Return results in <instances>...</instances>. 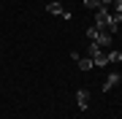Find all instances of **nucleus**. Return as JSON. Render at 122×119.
<instances>
[{
    "label": "nucleus",
    "mask_w": 122,
    "mask_h": 119,
    "mask_svg": "<svg viewBox=\"0 0 122 119\" xmlns=\"http://www.w3.org/2000/svg\"><path fill=\"white\" fill-rule=\"evenodd\" d=\"M46 14H57V16H62V14H65V8H62L60 3H46Z\"/></svg>",
    "instance_id": "obj_5"
},
{
    "label": "nucleus",
    "mask_w": 122,
    "mask_h": 119,
    "mask_svg": "<svg viewBox=\"0 0 122 119\" xmlns=\"http://www.w3.org/2000/svg\"><path fill=\"white\" fill-rule=\"evenodd\" d=\"M87 38H92V41H95V38H98V27H95V24H92V27H90V30H87Z\"/></svg>",
    "instance_id": "obj_11"
},
{
    "label": "nucleus",
    "mask_w": 122,
    "mask_h": 119,
    "mask_svg": "<svg viewBox=\"0 0 122 119\" xmlns=\"http://www.w3.org/2000/svg\"><path fill=\"white\" fill-rule=\"evenodd\" d=\"M109 3H114V0H100V5H103V8H109Z\"/></svg>",
    "instance_id": "obj_13"
},
{
    "label": "nucleus",
    "mask_w": 122,
    "mask_h": 119,
    "mask_svg": "<svg viewBox=\"0 0 122 119\" xmlns=\"http://www.w3.org/2000/svg\"><path fill=\"white\" fill-rule=\"evenodd\" d=\"M79 68L87 73V71H92V68H95V62H92V57H87V60H79Z\"/></svg>",
    "instance_id": "obj_6"
},
{
    "label": "nucleus",
    "mask_w": 122,
    "mask_h": 119,
    "mask_svg": "<svg viewBox=\"0 0 122 119\" xmlns=\"http://www.w3.org/2000/svg\"><path fill=\"white\" fill-rule=\"evenodd\" d=\"M119 81H122V76H119V73H109V79L103 81V92H109V89H114V87H117Z\"/></svg>",
    "instance_id": "obj_3"
},
{
    "label": "nucleus",
    "mask_w": 122,
    "mask_h": 119,
    "mask_svg": "<svg viewBox=\"0 0 122 119\" xmlns=\"http://www.w3.org/2000/svg\"><path fill=\"white\" fill-rule=\"evenodd\" d=\"M109 35H111V33H109V30H100V27H98V38H95V41H92V43H98L100 49H103V46H109V41H111Z\"/></svg>",
    "instance_id": "obj_4"
},
{
    "label": "nucleus",
    "mask_w": 122,
    "mask_h": 119,
    "mask_svg": "<svg viewBox=\"0 0 122 119\" xmlns=\"http://www.w3.org/2000/svg\"><path fill=\"white\" fill-rule=\"evenodd\" d=\"M84 8H92V11H98V8H100V0H84Z\"/></svg>",
    "instance_id": "obj_9"
},
{
    "label": "nucleus",
    "mask_w": 122,
    "mask_h": 119,
    "mask_svg": "<svg viewBox=\"0 0 122 119\" xmlns=\"http://www.w3.org/2000/svg\"><path fill=\"white\" fill-rule=\"evenodd\" d=\"M92 62H95V65H100V68H103V65H109V60H106V54H103V52H98L95 57H92Z\"/></svg>",
    "instance_id": "obj_7"
},
{
    "label": "nucleus",
    "mask_w": 122,
    "mask_h": 119,
    "mask_svg": "<svg viewBox=\"0 0 122 119\" xmlns=\"http://www.w3.org/2000/svg\"><path fill=\"white\" fill-rule=\"evenodd\" d=\"M114 8H117V14H122V0H114Z\"/></svg>",
    "instance_id": "obj_12"
},
{
    "label": "nucleus",
    "mask_w": 122,
    "mask_h": 119,
    "mask_svg": "<svg viewBox=\"0 0 122 119\" xmlns=\"http://www.w3.org/2000/svg\"><path fill=\"white\" fill-rule=\"evenodd\" d=\"M106 60H109V62H122V54H119V52H109Z\"/></svg>",
    "instance_id": "obj_8"
},
{
    "label": "nucleus",
    "mask_w": 122,
    "mask_h": 119,
    "mask_svg": "<svg viewBox=\"0 0 122 119\" xmlns=\"http://www.w3.org/2000/svg\"><path fill=\"white\" fill-rule=\"evenodd\" d=\"M98 52H103V49H100L98 43H90V57H95V54H98Z\"/></svg>",
    "instance_id": "obj_10"
},
{
    "label": "nucleus",
    "mask_w": 122,
    "mask_h": 119,
    "mask_svg": "<svg viewBox=\"0 0 122 119\" xmlns=\"http://www.w3.org/2000/svg\"><path fill=\"white\" fill-rule=\"evenodd\" d=\"M76 106L81 111H87V106H90V92H87V89H79V92H76Z\"/></svg>",
    "instance_id": "obj_2"
},
{
    "label": "nucleus",
    "mask_w": 122,
    "mask_h": 119,
    "mask_svg": "<svg viewBox=\"0 0 122 119\" xmlns=\"http://www.w3.org/2000/svg\"><path fill=\"white\" fill-rule=\"evenodd\" d=\"M109 24H111V14H109V8H100L95 11V27H100V30H109Z\"/></svg>",
    "instance_id": "obj_1"
}]
</instances>
